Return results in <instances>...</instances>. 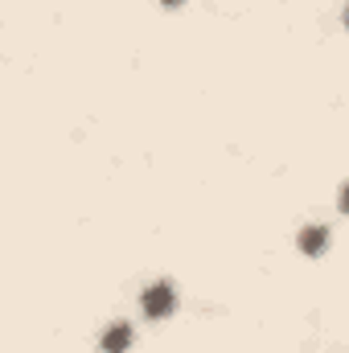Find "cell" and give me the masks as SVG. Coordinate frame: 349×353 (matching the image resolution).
Here are the masks:
<instances>
[{
  "instance_id": "obj_1",
  "label": "cell",
  "mask_w": 349,
  "mask_h": 353,
  "mask_svg": "<svg viewBox=\"0 0 349 353\" xmlns=\"http://www.w3.org/2000/svg\"><path fill=\"white\" fill-rule=\"evenodd\" d=\"M173 300H177L173 288L161 279V283H152V288L144 292V312H148V316H169V312H173Z\"/></svg>"
},
{
  "instance_id": "obj_2",
  "label": "cell",
  "mask_w": 349,
  "mask_h": 353,
  "mask_svg": "<svg viewBox=\"0 0 349 353\" xmlns=\"http://www.w3.org/2000/svg\"><path fill=\"white\" fill-rule=\"evenodd\" d=\"M128 341H132V325H128V321H119V325H111V329L103 333V350L107 353H123Z\"/></svg>"
},
{
  "instance_id": "obj_3",
  "label": "cell",
  "mask_w": 349,
  "mask_h": 353,
  "mask_svg": "<svg viewBox=\"0 0 349 353\" xmlns=\"http://www.w3.org/2000/svg\"><path fill=\"white\" fill-rule=\"evenodd\" d=\"M325 243H329V230H325V226H308V230L300 234V251H308V255L325 251Z\"/></svg>"
},
{
  "instance_id": "obj_4",
  "label": "cell",
  "mask_w": 349,
  "mask_h": 353,
  "mask_svg": "<svg viewBox=\"0 0 349 353\" xmlns=\"http://www.w3.org/2000/svg\"><path fill=\"white\" fill-rule=\"evenodd\" d=\"M341 210L349 214V185H346V193H341Z\"/></svg>"
},
{
  "instance_id": "obj_5",
  "label": "cell",
  "mask_w": 349,
  "mask_h": 353,
  "mask_svg": "<svg viewBox=\"0 0 349 353\" xmlns=\"http://www.w3.org/2000/svg\"><path fill=\"white\" fill-rule=\"evenodd\" d=\"M165 4H181V0H165Z\"/></svg>"
},
{
  "instance_id": "obj_6",
  "label": "cell",
  "mask_w": 349,
  "mask_h": 353,
  "mask_svg": "<svg viewBox=\"0 0 349 353\" xmlns=\"http://www.w3.org/2000/svg\"><path fill=\"white\" fill-rule=\"evenodd\" d=\"M346 25H349V8H346Z\"/></svg>"
}]
</instances>
